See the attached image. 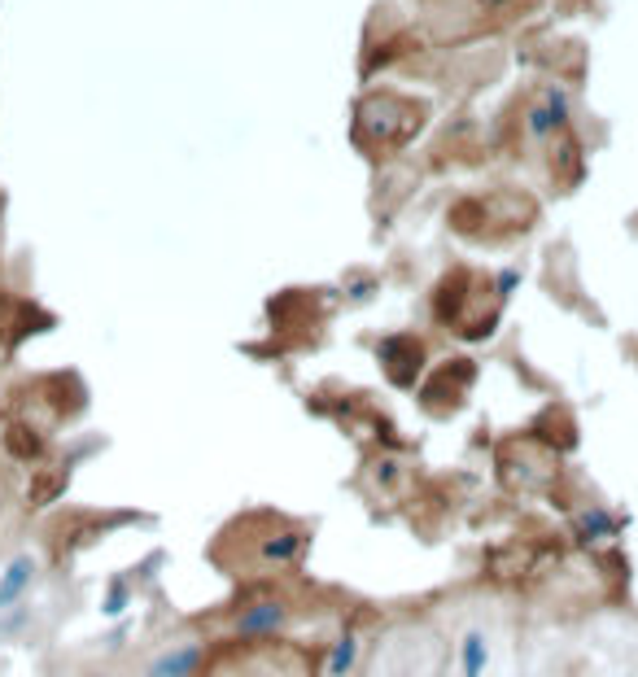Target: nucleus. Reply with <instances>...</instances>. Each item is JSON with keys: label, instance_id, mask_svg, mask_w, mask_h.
I'll use <instances>...</instances> for the list:
<instances>
[{"label": "nucleus", "instance_id": "obj_1", "mask_svg": "<svg viewBox=\"0 0 638 677\" xmlns=\"http://www.w3.org/2000/svg\"><path fill=\"white\" fill-rule=\"evenodd\" d=\"M31 581H36V560H31V555H13L9 569L0 573V612L18 608L22 594L31 590Z\"/></svg>", "mask_w": 638, "mask_h": 677}, {"label": "nucleus", "instance_id": "obj_2", "mask_svg": "<svg viewBox=\"0 0 638 677\" xmlns=\"http://www.w3.org/2000/svg\"><path fill=\"white\" fill-rule=\"evenodd\" d=\"M197 665H202V647L188 642V647H175V651L154 656L149 669H145V677H193L197 673Z\"/></svg>", "mask_w": 638, "mask_h": 677}, {"label": "nucleus", "instance_id": "obj_3", "mask_svg": "<svg viewBox=\"0 0 638 677\" xmlns=\"http://www.w3.org/2000/svg\"><path fill=\"white\" fill-rule=\"evenodd\" d=\"M275 629H284V603H254L236 617L241 638H259V633H275Z\"/></svg>", "mask_w": 638, "mask_h": 677}, {"label": "nucleus", "instance_id": "obj_4", "mask_svg": "<svg viewBox=\"0 0 638 677\" xmlns=\"http://www.w3.org/2000/svg\"><path fill=\"white\" fill-rule=\"evenodd\" d=\"M485 665H490V638L485 629H468L459 638V677H485Z\"/></svg>", "mask_w": 638, "mask_h": 677}, {"label": "nucleus", "instance_id": "obj_5", "mask_svg": "<svg viewBox=\"0 0 638 677\" xmlns=\"http://www.w3.org/2000/svg\"><path fill=\"white\" fill-rule=\"evenodd\" d=\"M355 660H359V638H355V629H346L341 642H337V651L328 656V677H346L355 669Z\"/></svg>", "mask_w": 638, "mask_h": 677}, {"label": "nucleus", "instance_id": "obj_6", "mask_svg": "<svg viewBox=\"0 0 638 677\" xmlns=\"http://www.w3.org/2000/svg\"><path fill=\"white\" fill-rule=\"evenodd\" d=\"M617 529V521L608 516V512H586L582 521H578V533H582L586 542H594V538H608Z\"/></svg>", "mask_w": 638, "mask_h": 677}, {"label": "nucleus", "instance_id": "obj_7", "mask_svg": "<svg viewBox=\"0 0 638 677\" xmlns=\"http://www.w3.org/2000/svg\"><path fill=\"white\" fill-rule=\"evenodd\" d=\"M394 677H420V673H411V669H407V673H394Z\"/></svg>", "mask_w": 638, "mask_h": 677}, {"label": "nucleus", "instance_id": "obj_8", "mask_svg": "<svg viewBox=\"0 0 638 677\" xmlns=\"http://www.w3.org/2000/svg\"><path fill=\"white\" fill-rule=\"evenodd\" d=\"M88 677H106V673H88Z\"/></svg>", "mask_w": 638, "mask_h": 677}]
</instances>
